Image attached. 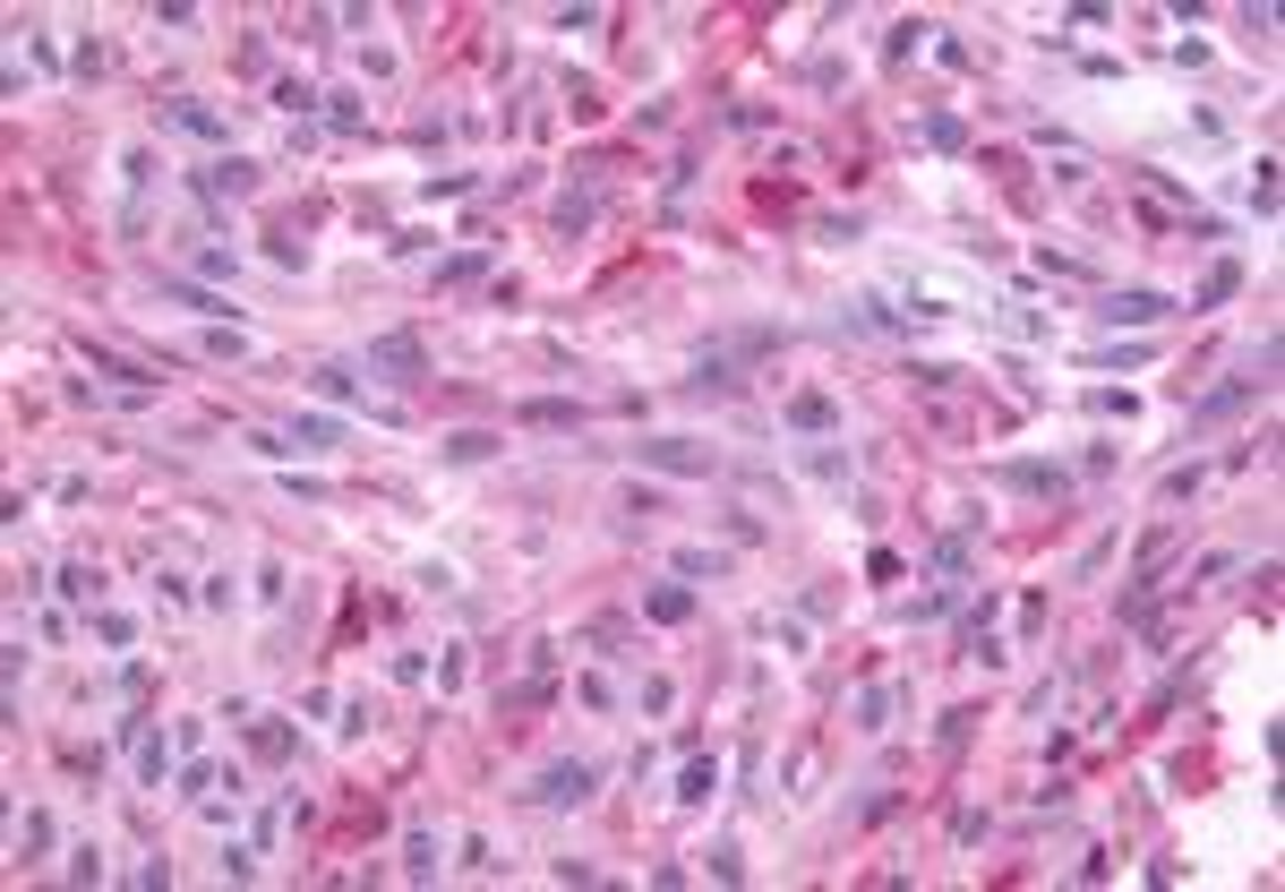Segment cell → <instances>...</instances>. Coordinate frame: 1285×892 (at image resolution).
I'll list each match as a JSON object with an SVG mask.
<instances>
[{"label":"cell","instance_id":"cell-1","mask_svg":"<svg viewBox=\"0 0 1285 892\" xmlns=\"http://www.w3.org/2000/svg\"><path fill=\"white\" fill-rule=\"evenodd\" d=\"M635 463H651V472H677V481H711V472H720V455H711V447H695V438H642Z\"/></svg>","mask_w":1285,"mask_h":892},{"label":"cell","instance_id":"cell-2","mask_svg":"<svg viewBox=\"0 0 1285 892\" xmlns=\"http://www.w3.org/2000/svg\"><path fill=\"white\" fill-rule=\"evenodd\" d=\"M369 378H386V387H420V378H429L420 335H378V344H369Z\"/></svg>","mask_w":1285,"mask_h":892},{"label":"cell","instance_id":"cell-3","mask_svg":"<svg viewBox=\"0 0 1285 892\" xmlns=\"http://www.w3.org/2000/svg\"><path fill=\"white\" fill-rule=\"evenodd\" d=\"M592 790H600V763H548V772H541V781H532V798H541V807H583V798H592Z\"/></svg>","mask_w":1285,"mask_h":892},{"label":"cell","instance_id":"cell-4","mask_svg":"<svg viewBox=\"0 0 1285 892\" xmlns=\"http://www.w3.org/2000/svg\"><path fill=\"white\" fill-rule=\"evenodd\" d=\"M995 481H1003L1011 498H1046V506H1062V498H1071V472H1062V463H995Z\"/></svg>","mask_w":1285,"mask_h":892},{"label":"cell","instance_id":"cell-5","mask_svg":"<svg viewBox=\"0 0 1285 892\" xmlns=\"http://www.w3.org/2000/svg\"><path fill=\"white\" fill-rule=\"evenodd\" d=\"M1097 318H1106V327H1156V318H1174V300L1149 293V284H1131V293H1106V300H1097Z\"/></svg>","mask_w":1285,"mask_h":892},{"label":"cell","instance_id":"cell-6","mask_svg":"<svg viewBox=\"0 0 1285 892\" xmlns=\"http://www.w3.org/2000/svg\"><path fill=\"white\" fill-rule=\"evenodd\" d=\"M1252 396H1260V378H1252V369H1234L1225 387H1209V396L1191 403V430H1217V421H1234V412H1243Z\"/></svg>","mask_w":1285,"mask_h":892},{"label":"cell","instance_id":"cell-7","mask_svg":"<svg viewBox=\"0 0 1285 892\" xmlns=\"http://www.w3.org/2000/svg\"><path fill=\"white\" fill-rule=\"evenodd\" d=\"M86 361H95V378H121L128 396H155V387H163L146 361H128V352H112V344H86Z\"/></svg>","mask_w":1285,"mask_h":892},{"label":"cell","instance_id":"cell-8","mask_svg":"<svg viewBox=\"0 0 1285 892\" xmlns=\"http://www.w3.org/2000/svg\"><path fill=\"white\" fill-rule=\"evenodd\" d=\"M197 189H206V198H249V189H257V164L224 155V164H206V172H197Z\"/></svg>","mask_w":1285,"mask_h":892},{"label":"cell","instance_id":"cell-9","mask_svg":"<svg viewBox=\"0 0 1285 892\" xmlns=\"http://www.w3.org/2000/svg\"><path fill=\"white\" fill-rule=\"evenodd\" d=\"M789 430H805V438H832V430H840V403L805 387V396H789Z\"/></svg>","mask_w":1285,"mask_h":892},{"label":"cell","instance_id":"cell-10","mask_svg":"<svg viewBox=\"0 0 1285 892\" xmlns=\"http://www.w3.org/2000/svg\"><path fill=\"white\" fill-rule=\"evenodd\" d=\"M514 421H532V430H583V403H566V396H532V403H514Z\"/></svg>","mask_w":1285,"mask_h":892},{"label":"cell","instance_id":"cell-11","mask_svg":"<svg viewBox=\"0 0 1285 892\" xmlns=\"http://www.w3.org/2000/svg\"><path fill=\"white\" fill-rule=\"evenodd\" d=\"M642 618H651V627H686V618H695V593H686V584H651V593H642Z\"/></svg>","mask_w":1285,"mask_h":892},{"label":"cell","instance_id":"cell-12","mask_svg":"<svg viewBox=\"0 0 1285 892\" xmlns=\"http://www.w3.org/2000/svg\"><path fill=\"white\" fill-rule=\"evenodd\" d=\"M163 300H172V309H189V318H232V300L215 293V284H163Z\"/></svg>","mask_w":1285,"mask_h":892},{"label":"cell","instance_id":"cell-13","mask_svg":"<svg viewBox=\"0 0 1285 892\" xmlns=\"http://www.w3.org/2000/svg\"><path fill=\"white\" fill-rule=\"evenodd\" d=\"M738 387H746V378H738L729 352H703V361H695V396H738Z\"/></svg>","mask_w":1285,"mask_h":892},{"label":"cell","instance_id":"cell-14","mask_svg":"<svg viewBox=\"0 0 1285 892\" xmlns=\"http://www.w3.org/2000/svg\"><path fill=\"white\" fill-rule=\"evenodd\" d=\"M1243 293V258H1225V266H1209V284L1191 293V309H1225V300Z\"/></svg>","mask_w":1285,"mask_h":892},{"label":"cell","instance_id":"cell-15","mask_svg":"<svg viewBox=\"0 0 1285 892\" xmlns=\"http://www.w3.org/2000/svg\"><path fill=\"white\" fill-rule=\"evenodd\" d=\"M677 575L686 584H720L729 575V550H677Z\"/></svg>","mask_w":1285,"mask_h":892},{"label":"cell","instance_id":"cell-16","mask_svg":"<svg viewBox=\"0 0 1285 892\" xmlns=\"http://www.w3.org/2000/svg\"><path fill=\"white\" fill-rule=\"evenodd\" d=\"M163 772H172V747L146 729V738H137V781H146V790H163Z\"/></svg>","mask_w":1285,"mask_h":892},{"label":"cell","instance_id":"cell-17","mask_svg":"<svg viewBox=\"0 0 1285 892\" xmlns=\"http://www.w3.org/2000/svg\"><path fill=\"white\" fill-rule=\"evenodd\" d=\"M489 455H497V438H489V430H454L446 438V463H489Z\"/></svg>","mask_w":1285,"mask_h":892},{"label":"cell","instance_id":"cell-18","mask_svg":"<svg viewBox=\"0 0 1285 892\" xmlns=\"http://www.w3.org/2000/svg\"><path fill=\"white\" fill-rule=\"evenodd\" d=\"M335 438H343V421H326V412H300L291 421V447H335Z\"/></svg>","mask_w":1285,"mask_h":892},{"label":"cell","instance_id":"cell-19","mask_svg":"<svg viewBox=\"0 0 1285 892\" xmlns=\"http://www.w3.org/2000/svg\"><path fill=\"white\" fill-rule=\"evenodd\" d=\"M249 747H257V756H266V763H284L291 747H300V738H291L284 721H257V729H249Z\"/></svg>","mask_w":1285,"mask_h":892},{"label":"cell","instance_id":"cell-20","mask_svg":"<svg viewBox=\"0 0 1285 892\" xmlns=\"http://www.w3.org/2000/svg\"><path fill=\"white\" fill-rule=\"evenodd\" d=\"M172 121H181V130H197V137H224V112H206V103H189V95L172 103Z\"/></svg>","mask_w":1285,"mask_h":892},{"label":"cell","instance_id":"cell-21","mask_svg":"<svg viewBox=\"0 0 1285 892\" xmlns=\"http://www.w3.org/2000/svg\"><path fill=\"white\" fill-rule=\"evenodd\" d=\"M711 790H720V772H711V763L695 756V763H686V781H677V798H686V807H703Z\"/></svg>","mask_w":1285,"mask_h":892},{"label":"cell","instance_id":"cell-22","mask_svg":"<svg viewBox=\"0 0 1285 892\" xmlns=\"http://www.w3.org/2000/svg\"><path fill=\"white\" fill-rule=\"evenodd\" d=\"M309 387H318V396H335V403H352V396H360V378H352L343 361H326L318 378H309Z\"/></svg>","mask_w":1285,"mask_h":892},{"label":"cell","instance_id":"cell-23","mask_svg":"<svg viewBox=\"0 0 1285 892\" xmlns=\"http://www.w3.org/2000/svg\"><path fill=\"white\" fill-rule=\"evenodd\" d=\"M1191 490H1200V463H1174V472H1165V481H1156V498H1165V506H1183Z\"/></svg>","mask_w":1285,"mask_h":892},{"label":"cell","instance_id":"cell-24","mask_svg":"<svg viewBox=\"0 0 1285 892\" xmlns=\"http://www.w3.org/2000/svg\"><path fill=\"white\" fill-rule=\"evenodd\" d=\"M583 224H592V189H566L557 198V232H583Z\"/></svg>","mask_w":1285,"mask_h":892},{"label":"cell","instance_id":"cell-25","mask_svg":"<svg viewBox=\"0 0 1285 892\" xmlns=\"http://www.w3.org/2000/svg\"><path fill=\"white\" fill-rule=\"evenodd\" d=\"M883 712H892V687H857V729H883Z\"/></svg>","mask_w":1285,"mask_h":892},{"label":"cell","instance_id":"cell-26","mask_svg":"<svg viewBox=\"0 0 1285 892\" xmlns=\"http://www.w3.org/2000/svg\"><path fill=\"white\" fill-rule=\"evenodd\" d=\"M481 266H489V258H481V249H454V258H446V266H438V284H472V275H481Z\"/></svg>","mask_w":1285,"mask_h":892},{"label":"cell","instance_id":"cell-27","mask_svg":"<svg viewBox=\"0 0 1285 892\" xmlns=\"http://www.w3.org/2000/svg\"><path fill=\"white\" fill-rule=\"evenodd\" d=\"M926 137H934V146H943V155H952V146H968V130H960V121H952V112H926Z\"/></svg>","mask_w":1285,"mask_h":892},{"label":"cell","instance_id":"cell-28","mask_svg":"<svg viewBox=\"0 0 1285 892\" xmlns=\"http://www.w3.org/2000/svg\"><path fill=\"white\" fill-rule=\"evenodd\" d=\"M275 103H284V112H291V121H300V112H318V103H326V95H309V86H300V78H284V86H275Z\"/></svg>","mask_w":1285,"mask_h":892},{"label":"cell","instance_id":"cell-29","mask_svg":"<svg viewBox=\"0 0 1285 892\" xmlns=\"http://www.w3.org/2000/svg\"><path fill=\"white\" fill-rule=\"evenodd\" d=\"M1089 361H1097V369H1114V361H1123V369H1131V361H1149V344H1097V352H1089Z\"/></svg>","mask_w":1285,"mask_h":892},{"label":"cell","instance_id":"cell-30","mask_svg":"<svg viewBox=\"0 0 1285 892\" xmlns=\"http://www.w3.org/2000/svg\"><path fill=\"white\" fill-rule=\"evenodd\" d=\"M908 378H917V387H934V396H943V387H960V369H943V361H908Z\"/></svg>","mask_w":1285,"mask_h":892},{"label":"cell","instance_id":"cell-31","mask_svg":"<svg viewBox=\"0 0 1285 892\" xmlns=\"http://www.w3.org/2000/svg\"><path fill=\"white\" fill-rule=\"evenodd\" d=\"M18 850H52V816H43V807H34L27 824H18Z\"/></svg>","mask_w":1285,"mask_h":892},{"label":"cell","instance_id":"cell-32","mask_svg":"<svg viewBox=\"0 0 1285 892\" xmlns=\"http://www.w3.org/2000/svg\"><path fill=\"white\" fill-rule=\"evenodd\" d=\"M326 121H335V130L352 137V130H360V95H326Z\"/></svg>","mask_w":1285,"mask_h":892},{"label":"cell","instance_id":"cell-33","mask_svg":"<svg viewBox=\"0 0 1285 892\" xmlns=\"http://www.w3.org/2000/svg\"><path fill=\"white\" fill-rule=\"evenodd\" d=\"M1252 206H1260V215L1277 206V164H1268V155H1260V172H1252Z\"/></svg>","mask_w":1285,"mask_h":892}]
</instances>
